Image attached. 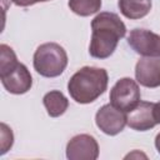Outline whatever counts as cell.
<instances>
[{
	"label": "cell",
	"mask_w": 160,
	"mask_h": 160,
	"mask_svg": "<svg viewBox=\"0 0 160 160\" xmlns=\"http://www.w3.org/2000/svg\"><path fill=\"white\" fill-rule=\"evenodd\" d=\"M118 5L125 18L138 20L150 12L152 4L151 0H119Z\"/></svg>",
	"instance_id": "8fae6325"
},
{
	"label": "cell",
	"mask_w": 160,
	"mask_h": 160,
	"mask_svg": "<svg viewBox=\"0 0 160 160\" xmlns=\"http://www.w3.org/2000/svg\"><path fill=\"white\" fill-rule=\"evenodd\" d=\"M18 64L19 61L14 50L6 44H1L0 45V75H4L11 71Z\"/></svg>",
	"instance_id": "5bb4252c"
},
{
	"label": "cell",
	"mask_w": 160,
	"mask_h": 160,
	"mask_svg": "<svg viewBox=\"0 0 160 160\" xmlns=\"http://www.w3.org/2000/svg\"><path fill=\"white\" fill-rule=\"evenodd\" d=\"M0 129H1V131H0V135H1V155H4L12 146L14 135H12L11 129L4 122H1Z\"/></svg>",
	"instance_id": "9a60e30c"
},
{
	"label": "cell",
	"mask_w": 160,
	"mask_h": 160,
	"mask_svg": "<svg viewBox=\"0 0 160 160\" xmlns=\"http://www.w3.org/2000/svg\"><path fill=\"white\" fill-rule=\"evenodd\" d=\"M34 69L45 78L61 75L68 65V54L56 42H45L38 46L34 52Z\"/></svg>",
	"instance_id": "3957f363"
},
{
	"label": "cell",
	"mask_w": 160,
	"mask_h": 160,
	"mask_svg": "<svg viewBox=\"0 0 160 160\" xmlns=\"http://www.w3.org/2000/svg\"><path fill=\"white\" fill-rule=\"evenodd\" d=\"M140 96L141 94L138 82L131 78H122L111 88L109 98L114 106L126 112L140 101Z\"/></svg>",
	"instance_id": "277c9868"
},
{
	"label": "cell",
	"mask_w": 160,
	"mask_h": 160,
	"mask_svg": "<svg viewBox=\"0 0 160 160\" xmlns=\"http://www.w3.org/2000/svg\"><path fill=\"white\" fill-rule=\"evenodd\" d=\"M154 115H155V120L158 124H160V101L155 104L154 106Z\"/></svg>",
	"instance_id": "e0dca14e"
},
{
	"label": "cell",
	"mask_w": 160,
	"mask_h": 160,
	"mask_svg": "<svg viewBox=\"0 0 160 160\" xmlns=\"http://www.w3.org/2000/svg\"><path fill=\"white\" fill-rule=\"evenodd\" d=\"M70 10L79 16H90L101 8V0H69Z\"/></svg>",
	"instance_id": "4fadbf2b"
},
{
	"label": "cell",
	"mask_w": 160,
	"mask_h": 160,
	"mask_svg": "<svg viewBox=\"0 0 160 160\" xmlns=\"http://www.w3.org/2000/svg\"><path fill=\"white\" fill-rule=\"evenodd\" d=\"M126 34L121 19L109 11L98 14L91 21V40L89 52L92 58L106 59L115 51L118 42Z\"/></svg>",
	"instance_id": "6da1fadb"
},
{
	"label": "cell",
	"mask_w": 160,
	"mask_h": 160,
	"mask_svg": "<svg viewBox=\"0 0 160 160\" xmlns=\"http://www.w3.org/2000/svg\"><path fill=\"white\" fill-rule=\"evenodd\" d=\"M109 76L105 69L84 66L78 70L68 82V91L79 104L95 101L108 89Z\"/></svg>",
	"instance_id": "7a4b0ae2"
},
{
	"label": "cell",
	"mask_w": 160,
	"mask_h": 160,
	"mask_svg": "<svg viewBox=\"0 0 160 160\" xmlns=\"http://www.w3.org/2000/svg\"><path fill=\"white\" fill-rule=\"evenodd\" d=\"M2 86L10 92L15 95L28 92L32 86V78L28 68L19 62L11 71L0 75Z\"/></svg>",
	"instance_id": "9c48e42d"
},
{
	"label": "cell",
	"mask_w": 160,
	"mask_h": 160,
	"mask_svg": "<svg viewBox=\"0 0 160 160\" xmlns=\"http://www.w3.org/2000/svg\"><path fill=\"white\" fill-rule=\"evenodd\" d=\"M154 102L139 101L132 109L126 111V124L136 131H146L152 129L158 122L154 115Z\"/></svg>",
	"instance_id": "ba28073f"
},
{
	"label": "cell",
	"mask_w": 160,
	"mask_h": 160,
	"mask_svg": "<svg viewBox=\"0 0 160 160\" xmlns=\"http://www.w3.org/2000/svg\"><path fill=\"white\" fill-rule=\"evenodd\" d=\"M15 5H18V6H22V8H25V6H30V5H34V4H36V2H42V1H49V0H11Z\"/></svg>",
	"instance_id": "2e32d148"
},
{
	"label": "cell",
	"mask_w": 160,
	"mask_h": 160,
	"mask_svg": "<svg viewBox=\"0 0 160 160\" xmlns=\"http://www.w3.org/2000/svg\"><path fill=\"white\" fill-rule=\"evenodd\" d=\"M128 44L136 54L148 58H160V35L150 30L139 28L131 30L128 36Z\"/></svg>",
	"instance_id": "5b68a950"
},
{
	"label": "cell",
	"mask_w": 160,
	"mask_h": 160,
	"mask_svg": "<svg viewBox=\"0 0 160 160\" xmlns=\"http://www.w3.org/2000/svg\"><path fill=\"white\" fill-rule=\"evenodd\" d=\"M155 148H156V150H158V152L160 154V132L156 135V138H155Z\"/></svg>",
	"instance_id": "ac0fdd59"
},
{
	"label": "cell",
	"mask_w": 160,
	"mask_h": 160,
	"mask_svg": "<svg viewBox=\"0 0 160 160\" xmlns=\"http://www.w3.org/2000/svg\"><path fill=\"white\" fill-rule=\"evenodd\" d=\"M98 156V141L89 134L75 135L66 145V158L69 160H95Z\"/></svg>",
	"instance_id": "52a82bcc"
},
{
	"label": "cell",
	"mask_w": 160,
	"mask_h": 160,
	"mask_svg": "<svg viewBox=\"0 0 160 160\" xmlns=\"http://www.w3.org/2000/svg\"><path fill=\"white\" fill-rule=\"evenodd\" d=\"M136 81L145 88L160 86V58H141L135 65Z\"/></svg>",
	"instance_id": "30bf717a"
},
{
	"label": "cell",
	"mask_w": 160,
	"mask_h": 160,
	"mask_svg": "<svg viewBox=\"0 0 160 160\" xmlns=\"http://www.w3.org/2000/svg\"><path fill=\"white\" fill-rule=\"evenodd\" d=\"M95 122L104 134L112 136L124 130L126 125V112L110 102L98 110Z\"/></svg>",
	"instance_id": "8992f818"
},
{
	"label": "cell",
	"mask_w": 160,
	"mask_h": 160,
	"mask_svg": "<svg viewBox=\"0 0 160 160\" xmlns=\"http://www.w3.org/2000/svg\"><path fill=\"white\" fill-rule=\"evenodd\" d=\"M42 102L49 116L51 118H58L62 115L69 108V100L59 90H51L46 92L42 98Z\"/></svg>",
	"instance_id": "7c38bea8"
}]
</instances>
